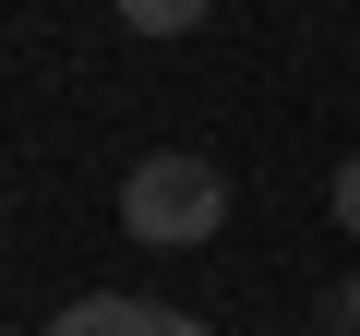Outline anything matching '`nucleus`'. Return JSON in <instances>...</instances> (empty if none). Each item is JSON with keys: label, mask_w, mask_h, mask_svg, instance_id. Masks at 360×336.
<instances>
[{"label": "nucleus", "mask_w": 360, "mask_h": 336, "mask_svg": "<svg viewBox=\"0 0 360 336\" xmlns=\"http://www.w3.org/2000/svg\"><path fill=\"white\" fill-rule=\"evenodd\" d=\"M108 13H120L132 37H193V25L217 13V0H108Z\"/></svg>", "instance_id": "7ed1b4c3"}, {"label": "nucleus", "mask_w": 360, "mask_h": 336, "mask_svg": "<svg viewBox=\"0 0 360 336\" xmlns=\"http://www.w3.org/2000/svg\"><path fill=\"white\" fill-rule=\"evenodd\" d=\"M120 228L144 252H205L229 228V181H217V156H132V181H120Z\"/></svg>", "instance_id": "f257e3e1"}, {"label": "nucleus", "mask_w": 360, "mask_h": 336, "mask_svg": "<svg viewBox=\"0 0 360 336\" xmlns=\"http://www.w3.org/2000/svg\"><path fill=\"white\" fill-rule=\"evenodd\" d=\"M324 336H360V276L336 288V312H324Z\"/></svg>", "instance_id": "39448f33"}, {"label": "nucleus", "mask_w": 360, "mask_h": 336, "mask_svg": "<svg viewBox=\"0 0 360 336\" xmlns=\"http://www.w3.org/2000/svg\"><path fill=\"white\" fill-rule=\"evenodd\" d=\"M37 336H205V324L168 312V300H132V288H96V300H60Z\"/></svg>", "instance_id": "f03ea898"}, {"label": "nucleus", "mask_w": 360, "mask_h": 336, "mask_svg": "<svg viewBox=\"0 0 360 336\" xmlns=\"http://www.w3.org/2000/svg\"><path fill=\"white\" fill-rule=\"evenodd\" d=\"M336 228H348V240H360V156H348V168H336Z\"/></svg>", "instance_id": "20e7f679"}]
</instances>
